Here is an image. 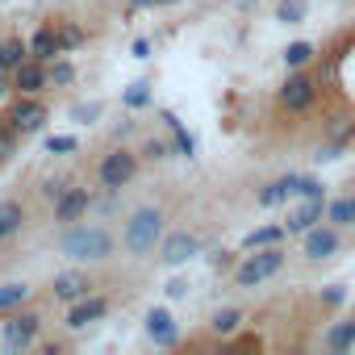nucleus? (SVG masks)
<instances>
[{"label": "nucleus", "mask_w": 355, "mask_h": 355, "mask_svg": "<svg viewBox=\"0 0 355 355\" xmlns=\"http://www.w3.org/2000/svg\"><path fill=\"white\" fill-rule=\"evenodd\" d=\"M59 251L71 255V259H88V263H101L113 255V234L101 230V226H76L59 239Z\"/></svg>", "instance_id": "1"}, {"label": "nucleus", "mask_w": 355, "mask_h": 355, "mask_svg": "<svg viewBox=\"0 0 355 355\" xmlns=\"http://www.w3.org/2000/svg\"><path fill=\"white\" fill-rule=\"evenodd\" d=\"M163 239V214L159 209H134V218L125 222V234H121V247L130 251V255H146V251H155V243Z\"/></svg>", "instance_id": "2"}, {"label": "nucleus", "mask_w": 355, "mask_h": 355, "mask_svg": "<svg viewBox=\"0 0 355 355\" xmlns=\"http://www.w3.org/2000/svg\"><path fill=\"white\" fill-rule=\"evenodd\" d=\"M280 268H284V251H280V247H259L255 255H247V259L239 263L234 280H239V288H255V284L272 280Z\"/></svg>", "instance_id": "3"}, {"label": "nucleus", "mask_w": 355, "mask_h": 355, "mask_svg": "<svg viewBox=\"0 0 355 355\" xmlns=\"http://www.w3.org/2000/svg\"><path fill=\"white\" fill-rule=\"evenodd\" d=\"M313 96H318V84L305 76V67H297V71L280 84V105H284L288 113H305V109L313 105Z\"/></svg>", "instance_id": "4"}, {"label": "nucleus", "mask_w": 355, "mask_h": 355, "mask_svg": "<svg viewBox=\"0 0 355 355\" xmlns=\"http://www.w3.org/2000/svg\"><path fill=\"white\" fill-rule=\"evenodd\" d=\"M38 326H42L38 313H13L5 326H0V343H5V351H26L38 338Z\"/></svg>", "instance_id": "5"}, {"label": "nucleus", "mask_w": 355, "mask_h": 355, "mask_svg": "<svg viewBox=\"0 0 355 355\" xmlns=\"http://www.w3.org/2000/svg\"><path fill=\"white\" fill-rule=\"evenodd\" d=\"M134 171H138V159L130 155V150H109L105 159H101V184L105 189H125L130 180H134Z\"/></svg>", "instance_id": "6"}, {"label": "nucleus", "mask_w": 355, "mask_h": 355, "mask_svg": "<svg viewBox=\"0 0 355 355\" xmlns=\"http://www.w3.org/2000/svg\"><path fill=\"white\" fill-rule=\"evenodd\" d=\"M197 251H201L197 234L180 230V234H167V239H163V247H159V259H163L167 268H180V263H189V259H193Z\"/></svg>", "instance_id": "7"}, {"label": "nucleus", "mask_w": 355, "mask_h": 355, "mask_svg": "<svg viewBox=\"0 0 355 355\" xmlns=\"http://www.w3.org/2000/svg\"><path fill=\"white\" fill-rule=\"evenodd\" d=\"M42 121H46V105L34 101V96L17 101L13 113H9V130H17V134H34V130H42Z\"/></svg>", "instance_id": "8"}, {"label": "nucleus", "mask_w": 355, "mask_h": 355, "mask_svg": "<svg viewBox=\"0 0 355 355\" xmlns=\"http://www.w3.org/2000/svg\"><path fill=\"white\" fill-rule=\"evenodd\" d=\"M330 255H338V230H330V226L305 230V259L322 263V259H330Z\"/></svg>", "instance_id": "9"}, {"label": "nucleus", "mask_w": 355, "mask_h": 355, "mask_svg": "<svg viewBox=\"0 0 355 355\" xmlns=\"http://www.w3.org/2000/svg\"><path fill=\"white\" fill-rule=\"evenodd\" d=\"M46 80H51V71H46V67H42V59H34V55L13 71V84H17L26 96H38V92L46 88Z\"/></svg>", "instance_id": "10"}, {"label": "nucleus", "mask_w": 355, "mask_h": 355, "mask_svg": "<svg viewBox=\"0 0 355 355\" xmlns=\"http://www.w3.org/2000/svg\"><path fill=\"white\" fill-rule=\"evenodd\" d=\"M105 313H109V301H105V297H80V301L71 305V313H67V326H71V330H84V326L101 322Z\"/></svg>", "instance_id": "11"}, {"label": "nucleus", "mask_w": 355, "mask_h": 355, "mask_svg": "<svg viewBox=\"0 0 355 355\" xmlns=\"http://www.w3.org/2000/svg\"><path fill=\"white\" fill-rule=\"evenodd\" d=\"M146 334L159 343V347H175L180 343V326H175V318L167 309H150L146 313Z\"/></svg>", "instance_id": "12"}, {"label": "nucleus", "mask_w": 355, "mask_h": 355, "mask_svg": "<svg viewBox=\"0 0 355 355\" xmlns=\"http://www.w3.org/2000/svg\"><path fill=\"white\" fill-rule=\"evenodd\" d=\"M88 205H92L88 189H67V193L55 201V218H59V222H76V218H80Z\"/></svg>", "instance_id": "13"}, {"label": "nucleus", "mask_w": 355, "mask_h": 355, "mask_svg": "<svg viewBox=\"0 0 355 355\" xmlns=\"http://www.w3.org/2000/svg\"><path fill=\"white\" fill-rule=\"evenodd\" d=\"M322 209H326V201H322V197H305V205L284 222V226H288V234H305V230H313V226H318V218H322Z\"/></svg>", "instance_id": "14"}, {"label": "nucleus", "mask_w": 355, "mask_h": 355, "mask_svg": "<svg viewBox=\"0 0 355 355\" xmlns=\"http://www.w3.org/2000/svg\"><path fill=\"white\" fill-rule=\"evenodd\" d=\"M297 184H301V175H280V180H272L263 193H259V205H284L288 197H297Z\"/></svg>", "instance_id": "15"}, {"label": "nucleus", "mask_w": 355, "mask_h": 355, "mask_svg": "<svg viewBox=\"0 0 355 355\" xmlns=\"http://www.w3.org/2000/svg\"><path fill=\"white\" fill-rule=\"evenodd\" d=\"M30 55H34V59H42V63H55V55H63V46H59V34H55L51 26H42V30L30 38Z\"/></svg>", "instance_id": "16"}, {"label": "nucleus", "mask_w": 355, "mask_h": 355, "mask_svg": "<svg viewBox=\"0 0 355 355\" xmlns=\"http://www.w3.org/2000/svg\"><path fill=\"white\" fill-rule=\"evenodd\" d=\"M88 276H80V272H63L59 280H55V297L59 301H80V297H88Z\"/></svg>", "instance_id": "17"}, {"label": "nucleus", "mask_w": 355, "mask_h": 355, "mask_svg": "<svg viewBox=\"0 0 355 355\" xmlns=\"http://www.w3.org/2000/svg\"><path fill=\"white\" fill-rule=\"evenodd\" d=\"M26 59H30V46L21 38H5V42H0V71H17Z\"/></svg>", "instance_id": "18"}, {"label": "nucleus", "mask_w": 355, "mask_h": 355, "mask_svg": "<svg viewBox=\"0 0 355 355\" xmlns=\"http://www.w3.org/2000/svg\"><path fill=\"white\" fill-rule=\"evenodd\" d=\"M284 234H288V226H259V230H251V234L243 239V247H247V251H259V247H280V243H284Z\"/></svg>", "instance_id": "19"}, {"label": "nucleus", "mask_w": 355, "mask_h": 355, "mask_svg": "<svg viewBox=\"0 0 355 355\" xmlns=\"http://www.w3.org/2000/svg\"><path fill=\"white\" fill-rule=\"evenodd\" d=\"M26 222V209L17 201H0V239H13Z\"/></svg>", "instance_id": "20"}, {"label": "nucleus", "mask_w": 355, "mask_h": 355, "mask_svg": "<svg viewBox=\"0 0 355 355\" xmlns=\"http://www.w3.org/2000/svg\"><path fill=\"white\" fill-rule=\"evenodd\" d=\"M326 347L351 351V347H355V322H334V326L326 330Z\"/></svg>", "instance_id": "21"}, {"label": "nucleus", "mask_w": 355, "mask_h": 355, "mask_svg": "<svg viewBox=\"0 0 355 355\" xmlns=\"http://www.w3.org/2000/svg\"><path fill=\"white\" fill-rule=\"evenodd\" d=\"M326 218H330L334 226H355V197H334V201L326 205Z\"/></svg>", "instance_id": "22"}, {"label": "nucleus", "mask_w": 355, "mask_h": 355, "mask_svg": "<svg viewBox=\"0 0 355 355\" xmlns=\"http://www.w3.org/2000/svg\"><path fill=\"white\" fill-rule=\"evenodd\" d=\"M209 326H214V334H222V338H230V334H234V330L243 326V309H218Z\"/></svg>", "instance_id": "23"}, {"label": "nucleus", "mask_w": 355, "mask_h": 355, "mask_svg": "<svg viewBox=\"0 0 355 355\" xmlns=\"http://www.w3.org/2000/svg\"><path fill=\"white\" fill-rule=\"evenodd\" d=\"M276 21H284V26H301V21H305V0H280Z\"/></svg>", "instance_id": "24"}, {"label": "nucleus", "mask_w": 355, "mask_h": 355, "mask_svg": "<svg viewBox=\"0 0 355 355\" xmlns=\"http://www.w3.org/2000/svg\"><path fill=\"white\" fill-rule=\"evenodd\" d=\"M313 59V42H288V51H284V63L297 71V67H305Z\"/></svg>", "instance_id": "25"}, {"label": "nucleus", "mask_w": 355, "mask_h": 355, "mask_svg": "<svg viewBox=\"0 0 355 355\" xmlns=\"http://www.w3.org/2000/svg\"><path fill=\"white\" fill-rule=\"evenodd\" d=\"M21 301H30L26 284H0V309H17Z\"/></svg>", "instance_id": "26"}, {"label": "nucleus", "mask_w": 355, "mask_h": 355, "mask_svg": "<svg viewBox=\"0 0 355 355\" xmlns=\"http://www.w3.org/2000/svg\"><path fill=\"white\" fill-rule=\"evenodd\" d=\"M146 101H150V84H142V80H138V84H130V88H125V105H130V109H142Z\"/></svg>", "instance_id": "27"}, {"label": "nucleus", "mask_w": 355, "mask_h": 355, "mask_svg": "<svg viewBox=\"0 0 355 355\" xmlns=\"http://www.w3.org/2000/svg\"><path fill=\"white\" fill-rule=\"evenodd\" d=\"M80 42H84V30H80V26H63V30H59V46H63V51H76Z\"/></svg>", "instance_id": "28"}, {"label": "nucleus", "mask_w": 355, "mask_h": 355, "mask_svg": "<svg viewBox=\"0 0 355 355\" xmlns=\"http://www.w3.org/2000/svg\"><path fill=\"white\" fill-rule=\"evenodd\" d=\"M297 197H326V189H322V180H313V175H301Z\"/></svg>", "instance_id": "29"}, {"label": "nucleus", "mask_w": 355, "mask_h": 355, "mask_svg": "<svg viewBox=\"0 0 355 355\" xmlns=\"http://www.w3.org/2000/svg\"><path fill=\"white\" fill-rule=\"evenodd\" d=\"M71 80H76L71 63H51V84H71Z\"/></svg>", "instance_id": "30"}, {"label": "nucleus", "mask_w": 355, "mask_h": 355, "mask_svg": "<svg viewBox=\"0 0 355 355\" xmlns=\"http://www.w3.org/2000/svg\"><path fill=\"white\" fill-rule=\"evenodd\" d=\"M76 146H80V142H76V138H67V134L46 138V150H51V155H67V150H76Z\"/></svg>", "instance_id": "31"}, {"label": "nucleus", "mask_w": 355, "mask_h": 355, "mask_svg": "<svg viewBox=\"0 0 355 355\" xmlns=\"http://www.w3.org/2000/svg\"><path fill=\"white\" fill-rule=\"evenodd\" d=\"M347 301V284H326L322 288V305H343Z\"/></svg>", "instance_id": "32"}, {"label": "nucleus", "mask_w": 355, "mask_h": 355, "mask_svg": "<svg viewBox=\"0 0 355 355\" xmlns=\"http://www.w3.org/2000/svg\"><path fill=\"white\" fill-rule=\"evenodd\" d=\"M71 117H76V121H96V117H101V105H76Z\"/></svg>", "instance_id": "33"}, {"label": "nucleus", "mask_w": 355, "mask_h": 355, "mask_svg": "<svg viewBox=\"0 0 355 355\" xmlns=\"http://www.w3.org/2000/svg\"><path fill=\"white\" fill-rule=\"evenodd\" d=\"M17 150V130H5V134H0V159H9Z\"/></svg>", "instance_id": "34"}, {"label": "nucleus", "mask_w": 355, "mask_h": 355, "mask_svg": "<svg viewBox=\"0 0 355 355\" xmlns=\"http://www.w3.org/2000/svg\"><path fill=\"white\" fill-rule=\"evenodd\" d=\"M63 193H67V184H63V180H46V197H51V201H59Z\"/></svg>", "instance_id": "35"}, {"label": "nucleus", "mask_w": 355, "mask_h": 355, "mask_svg": "<svg viewBox=\"0 0 355 355\" xmlns=\"http://www.w3.org/2000/svg\"><path fill=\"white\" fill-rule=\"evenodd\" d=\"M146 155H150V159H163V155H167V142H146Z\"/></svg>", "instance_id": "36"}, {"label": "nucleus", "mask_w": 355, "mask_h": 355, "mask_svg": "<svg viewBox=\"0 0 355 355\" xmlns=\"http://www.w3.org/2000/svg\"><path fill=\"white\" fill-rule=\"evenodd\" d=\"M184 293H189L184 280H171V284H167V297H184Z\"/></svg>", "instance_id": "37"}, {"label": "nucleus", "mask_w": 355, "mask_h": 355, "mask_svg": "<svg viewBox=\"0 0 355 355\" xmlns=\"http://www.w3.org/2000/svg\"><path fill=\"white\" fill-rule=\"evenodd\" d=\"M134 55H138V59H146V55H150V42H146V38H138V42H134Z\"/></svg>", "instance_id": "38"}, {"label": "nucleus", "mask_w": 355, "mask_h": 355, "mask_svg": "<svg viewBox=\"0 0 355 355\" xmlns=\"http://www.w3.org/2000/svg\"><path fill=\"white\" fill-rule=\"evenodd\" d=\"M134 9H150V5H167V0H130Z\"/></svg>", "instance_id": "39"}, {"label": "nucleus", "mask_w": 355, "mask_h": 355, "mask_svg": "<svg viewBox=\"0 0 355 355\" xmlns=\"http://www.w3.org/2000/svg\"><path fill=\"white\" fill-rule=\"evenodd\" d=\"M9 92V71H0V96Z\"/></svg>", "instance_id": "40"}, {"label": "nucleus", "mask_w": 355, "mask_h": 355, "mask_svg": "<svg viewBox=\"0 0 355 355\" xmlns=\"http://www.w3.org/2000/svg\"><path fill=\"white\" fill-rule=\"evenodd\" d=\"M5 125H9V117H0V134H5Z\"/></svg>", "instance_id": "41"}, {"label": "nucleus", "mask_w": 355, "mask_h": 355, "mask_svg": "<svg viewBox=\"0 0 355 355\" xmlns=\"http://www.w3.org/2000/svg\"><path fill=\"white\" fill-rule=\"evenodd\" d=\"M167 5H171V0H167Z\"/></svg>", "instance_id": "42"}]
</instances>
